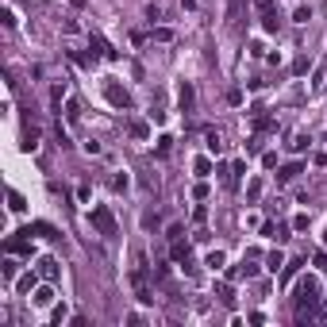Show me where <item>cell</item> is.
<instances>
[{"label":"cell","mask_w":327,"mask_h":327,"mask_svg":"<svg viewBox=\"0 0 327 327\" xmlns=\"http://www.w3.org/2000/svg\"><path fill=\"white\" fill-rule=\"evenodd\" d=\"M319 304V281L316 277H301L296 281V316L304 319V312H312Z\"/></svg>","instance_id":"6da1fadb"},{"label":"cell","mask_w":327,"mask_h":327,"mask_svg":"<svg viewBox=\"0 0 327 327\" xmlns=\"http://www.w3.org/2000/svg\"><path fill=\"white\" fill-rule=\"evenodd\" d=\"M93 227H96L100 235H116V215H112V208L96 204V208H93Z\"/></svg>","instance_id":"7a4b0ae2"},{"label":"cell","mask_w":327,"mask_h":327,"mask_svg":"<svg viewBox=\"0 0 327 327\" xmlns=\"http://www.w3.org/2000/svg\"><path fill=\"white\" fill-rule=\"evenodd\" d=\"M104 96L116 104V108H131V96H127V89H120L116 81H108V89H104Z\"/></svg>","instance_id":"3957f363"},{"label":"cell","mask_w":327,"mask_h":327,"mask_svg":"<svg viewBox=\"0 0 327 327\" xmlns=\"http://www.w3.org/2000/svg\"><path fill=\"white\" fill-rule=\"evenodd\" d=\"M8 254H23V258H31V239H8Z\"/></svg>","instance_id":"277c9868"},{"label":"cell","mask_w":327,"mask_h":327,"mask_svg":"<svg viewBox=\"0 0 327 327\" xmlns=\"http://www.w3.org/2000/svg\"><path fill=\"white\" fill-rule=\"evenodd\" d=\"M31 301L39 304V308H46V304L54 301V289H50V285H39V289H35V296H31Z\"/></svg>","instance_id":"5b68a950"},{"label":"cell","mask_w":327,"mask_h":327,"mask_svg":"<svg viewBox=\"0 0 327 327\" xmlns=\"http://www.w3.org/2000/svg\"><path fill=\"white\" fill-rule=\"evenodd\" d=\"M39 277L54 281V277H58V262H54V258H43V262H39Z\"/></svg>","instance_id":"8992f818"},{"label":"cell","mask_w":327,"mask_h":327,"mask_svg":"<svg viewBox=\"0 0 327 327\" xmlns=\"http://www.w3.org/2000/svg\"><path fill=\"white\" fill-rule=\"evenodd\" d=\"M93 46H96V54H104V58H116V50H112V46H108V43H104L100 35H96V39H93Z\"/></svg>","instance_id":"52a82bcc"},{"label":"cell","mask_w":327,"mask_h":327,"mask_svg":"<svg viewBox=\"0 0 327 327\" xmlns=\"http://www.w3.org/2000/svg\"><path fill=\"white\" fill-rule=\"evenodd\" d=\"M173 262H189V247H181L177 239H173Z\"/></svg>","instance_id":"ba28073f"},{"label":"cell","mask_w":327,"mask_h":327,"mask_svg":"<svg viewBox=\"0 0 327 327\" xmlns=\"http://www.w3.org/2000/svg\"><path fill=\"white\" fill-rule=\"evenodd\" d=\"M181 108H185V112L193 108V85H181Z\"/></svg>","instance_id":"9c48e42d"},{"label":"cell","mask_w":327,"mask_h":327,"mask_svg":"<svg viewBox=\"0 0 327 327\" xmlns=\"http://www.w3.org/2000/svg\"><path fill=\"white\" fill-rule=\"evenodd\" d=\"M204 143H208V150H212V154H220V147H224V143H220V135H215V131H208V135H204Z\"/></svg>","instance_id":"30bf717a"},{"label":"cell","mask_w":327,"mask_h":327,"mask_svg":"<svg viewBox=\"0 0 327 327\" xmlns=\"http://www.w3.org/2000/svg\"><path fill=\"white\" fill-rule=\"evenodd\" d=\"M266 266L274 269V274H277V269L285 266V258H281V250H274V254H269V258H266Z\"/></svg>","instance_id":"8fae6325"},{"label":"cell","mask_w":327,"mask_h":327,"mask_svg":"<svg viewBox=\"0 0 327 327\" xmlns=\"http://www.w3.org/2000/svg\"><path fill=\"white\" fill-rule=\"evenodd\" d=\"M296 173H301V166H281V173H277V177H281V181H293Z\"/></svg>","instance_id":"7c38bea8"},{"label":"cell","mask_w":327,"mask_h":327,"mask_svg":"<svg viewBox=\"0 0 327 327\" xmlns=\"http://www.w3.org/2000/svg\"><path fill=\"white\" fill-rule=\"evenodd\" d=\"M16 289H19V293H31V289H35V274L19 277V285H16Z\"/></svg>","instance_id":"4fadbf2b"},{"label":"cell","mask_w":327,"mask_h":327,"mask_svg":"<svg viewBox=\"0 0 327 327\" xmlns=\"http://www.w3.org/2000/svg\"><path fill=\"white\" fill-rule=\"evenodd\" d=\"M16 266H19L16 258H4V281H12V277H16Z\"/></svg>","instance_id":"5bb4252c"},{"label":"cell","mask_w":327,"mask_h":327,"mask_svg":"<svg viewBox=\"0 0 327 327\" xmlns=\"http://www.w3.org/2000/svg\"><path fill=\"white\" fill-rule=\"evenodd\" d=\"M197 173L208 177V173H212V158H197Z\"/></svg>","instance_id":"9a60e30c"},{"label":"cell","mask_w":327,"mask_h":327,"mask_svg":"<svg viewBox=\"0 0 327 327\" xmlns=\"http://www.w3.org/2000/svg\"><path fill=\"white\" fill-rule=\"evenodd\" d=\"M8 208L12 212H23V197H19V193H8Z\"/></svg>","instance_id":"2e32d148"},{"label":"cell","mask_w":327,"mask_h":327,"mask_svg":"<svg viewBox=\"0 0 327 327\" xmlns=\"http://www.w3.org/2000/svg\"><path fill=\"white\" fill-rule=\"evenodd\" d=\"M247 197H250V200L262 197V181H250V185H247Z\"/></svg>","instance_id":"e0dca14e"},{"label":"cell","mask_w":327,"mask_h":327,"mask_svg":"<svg viewBox=\"0 0 327 327\" xmlns=\"http://www.w3.org/2000/svg\"><path fill=\"white\" fill-rule=\"evenodd\" d=\"M131 135H135V139H147L150 127H147V123H131Z\"/></svg>","instance_id":"ac0fdd59"},{"label":"cell","mask_w":327,"mask_h":327,"mask_svg":"<svg viewBox=\"0 0 327 327\" xmlns=\"http://www.w3.org/2000/svg\"><path fill=\"white\" fill-rule=\"evenodd\" d=\"M262 27H266V31H277V16H274V12H266V16H262Z\"/></svg>","instance_id":"d6986e66"},{"label":"cell","mask_w":327,"mask_h":327,"mask_svg":"<svg viewBox=\"0 0 327 327\" xmlns=\"http://www.w3.org/2000/svg\"><path fill=\"white\" fill-rule=\"evenodd\" d=\"M208 266L220 269V266H224V254H220V250H212V254H208Z\"/></svg>","instance_id":"ffe728a7"},{"label":"cell","mask_w":327,"mask_h":327,"mask_svg":"<svg viewBox=\"0 0 327 327\" xmlns=\"http://www.w3.org/2000/svg\"><path fill=\"white\" fill-rule=\"evenodd\" d=\"M293 227H296V231H308V212H301V215H296V220H293Z\"/></svg>","instance_id":"44dd1931"},{"label":"cell","mask_w":327,"mask_h":327,"mask_svg":"<svg viewBox=\"0 0 327 327\" xmlns=\"http://www.w3.org/2000/svg\"><path fill=\"white\" fill-rule=\"evenodd\" d=\"M35 231H39V235H46V239H58V235H54V227H50V224H35Z\"/></svg>","instance_id":"7402d4cb"},{"label":"cell","mask_w":327,"mask_h":327,"mask_svg":"<svg viewBox=\"0 0 327 327\" xmlns=\"http://www.w3.org/2000/svg\"><path fill=\"white\" fill-rule=\"evenodd\" d=\"M170 143H173L170 135H162V139H158V154H170Z\"/></svg>","instance_id":"603a6c76"},{"label":"cell","mask_w":327,"mask_h":327,"mask_svg":"<svg viewBox=\"0 0 327 327\" xmlns=\"http://www.w3.org/2000/svg\"><path fill=\"white\" fill-rule=\"evenodd\" d=\"M312 19V8H296V23H308Z\"/></svg>","instance_id":"cb8c5ba5"},{"label":"cell","mask_w":327,"mask_h":327,"mask_svg":"<svg viewBox=\"0 0 327 327\" xmlns=\"http://www.w3.org/2000/svg\"><path fill=\"white\" fill-rule=\"evenodd\" d=\"M258 12L266 16V12H274V0H258Z\"/></svg>","instance_id":"d4e9b609"},{"label":"cell","mask_w":327,"mask_h":327,"mask_svg":"<svg viewBox=\"0 0 327 327\" xmlns=\"http://www.w3.org/2000/svg\"><path fill=\"white\" fill-rule=\"evenodd\" d=\"M323 319H327V304H323Z\"/></svg>","instance_id":"484cf974"},{"label":"cell","mask_w":327,"mask_h":327,"mask_svg":"<svg viewBox=\"0 0 327 327\" xmlns=\"http://www.w3.org/2000/svg\"><path fill=\"white\" fill-rule=\"evenodd\" d=\"M323 269H327V266H323Z\"/></svg>","instance_id":"4316f807"}]
</instances>
